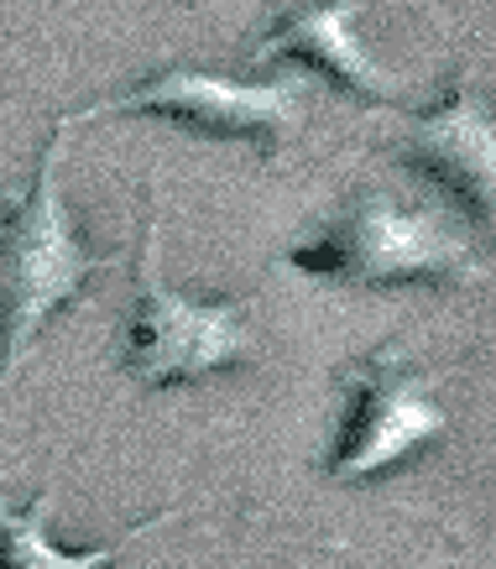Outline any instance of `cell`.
<instances>
[{"label":"cell","mask_w":496,"mask_h":569,"mask_svg":"<svg viewBox=\"0 0 496 569\" xmlns=\"http://www.w3.org/2000/svg\"><path fill=\"white\" fill-rule=\"evenodd\" d=\"M360 11H366V0H319V6L288 11V17L251 48V63L304 58V63H314L319 73H329L345 94L393 110L403 84H397V73H387L377 58L366 52V42H360V32H356Z\"/></svg>","instance_id":"7"},{"label":"cell","mask_w":496,"mask_h":569,"mask_svg":"<svg viewBox=\"0 0 496 569\" xmlns=\"http://www.w3.org/2000/svg\"><path fill=\"white\" fill-rule=\"evenodd\" d=\"M69 131L73 121L58 116L32 189L17 193L0 214V387L17 381V371L32 361L52 313L79 303L100 272L126 267V251H110V257L89 251L69 220V204H63Z\"/></svg>","instance_id":"1"},{"label":"cell","mask_w":496,"mask_h":569,"mask_svg":"<svg viewBox=\"0 0 496 569\" xmlns=\"http://www.w3.org/2000/svg\"><path fill=\"white\" fill-rule=\"evenodd\" d=\"M314 73H277V79H230L205 69H162L137 89H120L89 110H73L69 121H105V116H152L183 131L215 141H251L267 162H282L288 141L304 126V104Z\"/></svg>","instance_id":"5"},{"label":"cell","mask_w":496,"mask_h":569,"mask_svg":"<svg viewBox=\"0 0 496 569\" xmlns=\"http://www.w3.org/2000/svg\"><path fill=\"white\" fill-rule=\"evenodd\" d=\"M445 377V366L413 361L403 340H387L360 361H345L340 387L350 397V413L329 445V481H377L418 460L428 445H439L449 433V413L434 402V387Z\"/></svg>","instance_id":"4"},{"label":"cell","mask_w":496,"mask_h":569,"mask_svg":"<svg viewBox=\"0 0 496 569\" xmlns=\"http://www.w3.org/2000/svg\"><path fill=\"white\" fill-rule=\"evenodd\" d=\"M48 518H52V491L32 497L27 507H6L0 501V569H110L120 565V553H131L147 533L168 528L178 518V507H162L152 518H141L137 528H126L116 543H100V549H58L48 533Z\"/></svg>","instance_id":"8"},{"label":"cell","mask_w":496,"mask_h":569,"mask_svg":"<svg viewBox=\"0 0 496 569\" xmlns=\"http://www.w3.org/2000/svg\"><path fill=\"white\" fill-rule=\"evenodd\" d=\"M21 466H27V460H17V466H6V470H0V486L11 481V476H17V470H21Z\"/></svg>","instance_id":"9"},{"label":"cell","mask_w":496,"mask_h":569,"mask_svg":"<svg viewBox=\"0 0 496 569\" xmlns=\"http://www.w3.org/2000/svg\"><path fill=\"white\" fill-rule=\"evenodd\" d=\"M393 116H403V126L387 137L397 162H408V168L434 178L455 204L476 214L480 236H486L496 214V126L476 79L460 73L455 89L424 116H408L397 104Z\"/></svg>","instance_id":"6"},{"label":"cell","mask_w":496,"mask_h":569,"mask_svg":"<svg viewBox=\"0 0 496 569\" xmlns=\"http://www.w3.org/2000/svg\"><path fill=\"white\" fill-rule=\"evenodd\" d=\"M251 298H189L162 277V204H147L137 309L120 329V377L137 387H183L261 361Z\"/></svg>","instance_id":"3"},{"label":"cell","mask_w":496,"mask_h":569,"mask_svg":"<svg viewBox=\"0 0 496 569\" xmlns=\"http://www.w3.org/2000/svg\"><path fill=\"white\" fill-rule=\"evenodd\" d=\"M282 267L350 288H465L480 282L470 230L434 204H403L397 193H360L319 241L292 246Z\"/></svg>","instance_id":"2"}]
</instances>
